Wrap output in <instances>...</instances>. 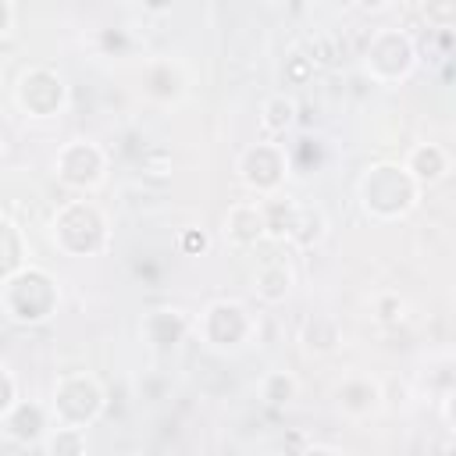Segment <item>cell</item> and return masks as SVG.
Instances as JSON below:
<instances>
[{
  "label": "cell",
  "mask_w": 456,
  "mask_h": 456,
  "mask_svg": "<svg viewBox=\"0 0 456 456\" xmlns=\"http://www.w3.org/2000/svg\"><path fill=\"white\" fill-rule=\"evenodd\" d=\"M0 4H4V25H0V32L11 36L14 32V0H0Z\"/></svg>",
  "instance_id": "83f0119b"
},
{
  "label": "cell",
  "mask_w": 456,
  "mask_h": 456,
  "mask_svg": "<svg viewBox=\"0 0 456 456\" xmlns=\"http://www.w3.org/2000/svg\"><path fill=\"white\" fill-rule=\"evenodd\" d=\"M53 171L68 189L78 192H93L103 175H107V153L93 142V139H71L57 150L53 157Z\"/></svg>",
  "instance_id": "9c48e42d"
},
{
  "label": "cell",
  "mask_w": 456,
  "mask_h": 456,
  "mask_svg": "<svg viewBox=\"0 0 456 456\" xmlns=\"http://www.w3.org/2000/svg\"><path fill=\"white\" fill-rule=\"evenodd\" d=\"M224 239L239 249L256 246L260 239H267V210L264 200H239L224 210Z\"/></svg>",
  "instance_id": "8fae6325"
},
{
  "label": "cell",
  "mask_w": 456,
  "mask_h": 456,
  "mask_svg": "<svg viewBox=\"0 0 456 456\" xmlns=\"http://www.w3.org/2000/svg\"><path fill=\"white\" fill-rule=\"evenodd\" d=\"M146 93L160 103H175L185 96V71L178 61H153L146 68Z\"/></svg>",
  "instance_id": "2e32d148"
},
{
  "label": "cell",
  "mask_w": 456,
  "mask_h": 456,
  "mask_svg": "<svg viewBox=\"0 0 456 456\" xmlns=\"http://www.w3.org/2000/svg\"><path fill=\"white\" fill-rule=\"evenodd\" d=\"M328 235V217H324V210L321 207H296V224H292V242L296 246H303V249H310V246H317L321 239Z\"/></svg>",
  "instance_id": "ffe728a7"
},
{
  "label": "cell",
  "mask_w": 456,
  "mask_h": 456,
  "mask_svg": "<svg viewBox=\"0 0 456 456\" xmlns=\"http://www.w3.org/2000/svg\"><path fill=\"white\" fill-rule=\"evenodd\" d=\"M417 68V46L406 32L399 28H378L363 50V71L381 82V86H392V82H406Z\"/></svg>",
  "instance_id": "8992f818"
},
{
  "label": "cell",
  "mask_w": 456,
  "mask_h": 456,
  "mask_svg": "<svg viewBox=\"0 0 456 456\" xmlns=\"http://www.w3.org/2000/svg\"><path fill=\"white\" fill-rule=\"evenodd\" d=\"M296 114H299V103L289 93H271L260 103V132L264 135H285L296 125Z\"/></svg>",
  "instance_id": "ac0fdd59"
},
{
  "label": "cell",
  "mask_w": 456,
  "mask_h": 456,
  "mask_svg": "<svg viewBox=\"0 0 456 456\" xmlns=\"http://www.w3.org/2000/svg\"><path fill=\"white\" fill-rule=\"evenodd\" d=\"M53 242L61 253L68 256H96L107 249L110 232H107V217L93 200H68L57 214H53Z\"/></svg>",
  "instance_id": "3957f363"
},
{
  "label": "cell",
  "mask_w": 456,
  "mask_h": 456,
  "mask_svg": "<svg viewBox=\"0 0 456 456\" xmlns=\"http://www.w3.org/2000/svg\"><path fill=\"white\" fill-rule=\"evenodd\" d=\"M171 4H175V0H142V7H146V11H153V14L171 11Z\"/></svg>",
  "instance_id": "f546056e"
},
{
  "label": "cell",
  "mask_w": 456,
  "mask_h": 456,
  "mask_svg": "<svg viewBox=\"0 0 456 456\" xmlns=\"http://www.w3.org/2000/svg\"><path fill=\"white\" fill-rule=\"evenodd\" d=\"M0 303H4V317L7 321H14V324H43V321L53 317V310L61 303V289L43 267L25 264L21 271L4 274Z\"/></svg>",
  "instance_id": "7a4b0ae2"
},
{
  "label": "cell",
  "mask_w": 456,
  "mask_h": 456,
  "mask_svg": "<svg viewBox=\"0 0 456 456\" xmlns=\"http://www.w3.org/2000/svg\"><path fill=\"white\" fill-rule=\"evenodd\" d=\"M53 417H50V403H32L21 399L18 406H11L7 413H0V435L21 449H39L43 438L50 435Z\"/></svg>",
  "instance_id": "30bf717a"
},
{
  "label": "cell",
  "mask_w": 456,
  "mask_h": 456,
  "mask_svg": "<svg viewBox=\"0 0 456 456\" xmlns=\"http://www.w3.org/2000/svg\"><path fill=\"white\" fill-rule=\"evenodd\" d=\"M207 246H210V242H207V235H203V232H200V235H196V232H189V235H185V249H200V253H203Z\"/></svg>",
  "instance_id": "f1b7e54d"
},
{
  "label": "cell",
  "mask_w": 456,
  "mask_h": 456,
  "mask_svg": "<svg viewBox=\"0 0 456 456\" xmlns=\"http://www.w3.org/2000/svg\"><path fill=\"white\" fill-rule=\"evenodd\" d=\"M353 7H360V11H367V14H381V11H388L395 0H349Z\"/></svg>",
  "instance_id": "4316f807"
},
{
  "label": "cell",
  "mask_w": 456,
  "mask_h": 456,
  "mask_svg": "<svg viewBox=\"0 0 456 456\" xmlns=\"http://www.w3.org/2000/svg\"><path fill=\"white\" fill-rule=\"evenodd\" d=\"M292 285H296V274H292V267L285 264V260H264L260 267H256V274H253V292H256V299L260 303H285L289 299V292H292Z\"/></svg>",
  "instance_id": "9a60e30c"
},
{
  "label": "cell",
  "mask_w": 456,
  "mask_h": 456,
  "mask_svg": "<svg viewBox=\"0 0 456 456\" xmlns=\"http://www.w3.org/2000/svg\"><path fill=\"white\" fill-rule=\"evenodd\" d=\"M18 403H21V392H18L14 370H11V363H4V367H0V413H7V410L18 406Z\"/></svg>",
  "instance_id": "d4e9b609"
},
{
  "label": "cell",
  "mask_w": 456,
  "mask_h": 456,
  "mask_svg": "<svg viewBox=\"0 0 456 456\" xmlns=\"http://www.w3.org/2000/svg\"><path fill=\"white\" fill-rule=\"evenodd\" d=\"M14 100L28 118H57L68 103V86L53 68H25L18 86H14Z\"/></svg>",
  "instance_id": "ba28073f"
},
{
  "label": "cell",
  "mask_w": 456,
  "mask_h": 456,
  "mask_svg": "<svg viewBox=\"0 0 456 456\" xmlns=\"http://www.w3.org/2000/svg\"><path fill=\"white\" fill-rule=\"evenodd\" d=\"M189 331H196V321L178 306H160V310H150L142 317V335L157 353L178 349Z\"/></svg>",
  "instance_id": "7c38bea8"
},
{
  "label": "cell",
  "mask_w": 456,
  "mask_h": 456,
  "mask_svg": "<svg viewBox=\"0 0 456 456\" xmlns=\"http://www.w3.org/2000/svg\"><path fill=\"white\" fill-rule=\"evenodd\" d=\"M335 406H338V413H346V417H353V420H363V417L378 413V410L385 406L381 381L363 378V374L346 378V381L338 385V392H335Z\"/></svg>",
  "instance_id": "4fadbf2b"
},
{
  "label": "cell",
  "mask_w": 456,
  "mask_h": 456,
  "mask_svg": "<svg viewBox=\"0 0 456 456\" xmlns=\"http://www.w3.org/2000/svg\"><path fill=\"white\" fill-rule=\"evenodd\" d=\"M86 449H89V438L82 428H57V424L50 428V435L39 445L43 456H82Z\"/></svg>",
  "instance_id": "44dd1931"
},
{
  "label": "cell",
  "mask_w": 456,
  "mask_h": 456,
  "mask_svg": "<svg viewBox=\"0 0 456 456\" xmlns=\"http://www.w3.org/2000/svg\"><path fill=\"white\" fill-rule=\"evenodd\" d=\"M235 171H239V182L249 192H256V196H278V189L289 178V153H285L281 142L260 139V142H249L239 153Z\"/></svg>",
  "instance_id": "52a82bcc"
},
{
  "label": "cell",
  "mask_w": 456,
  "mask_h": 456,
  "mask_svg": "<svg viewBox=\"0 0 456 456\" xmlns=\"http://www.w3.org/2000/svg\"><path fill=\"white\" fill-rule=\"evenodd\" d=\"M445 417H449V424H452V431H456V385H452V392H449V399H445Z\"/></svg>",
  "instance_id": "4dcf8cb0"
},
{
  "label": "cell",
  "mask_w": 456,
  "mask_h": 456,
  "mask_svg": "<svg viewBox=\"0 0 456 456\" xmlns=\"http://www.w3.org/2000/svg\"><path fill=\"white\" fill-rule=\"evenodd\" d=\"M420 182L410 175L406 164H392V160H381V164H370L356 185L360 192V207L367 210V217L374 221H395V217H406L417 200H420Z\"/></svg>",
  "instance_id": "6da1fadb"
},
{
  "label": "cell",
  "mask_w": 456,
  "mask_h": 456,
  "mask_svg": "<svg viewBox=\"0 0 456 456\" xmlns=\"http://www.w3.org/2000/svg\"><path fill=\"white\" fill-rule=\"evenodd\" d=\"M107 406V395H103V385L86 374V370H71V374H61L53 381V395H50V417L57 428H89L100 420Z\"/></svg>",
  "instance_id": "277c9868"
},
{
  "label": "cell",
  "mask_w": 456,
  "mask_h": 456,
  "mask_svg": "<svg viewBox=\"0 0 456 456\" xmlns=\"http://www.w3.org/2000/svg\"><path fill=\"white\" fill-rule=\"evenodd\" d=\"M256 395H260V403H264V406L281 410V406L296 403V395H299V381H296V374H292V370L274 367V370H267V374L256 381Z\"/></svg>",
  "instance_id": "d6986e66"
},
{
  "label": "cell",
  "mask_w": 456,
  "mask_h": 456,
  "mask_svg": "<svg viewBox=\"0 0 456 456\" xmlns=\"http://www.w3.org/2000/svg\"><path fill=\"white\" fill-rule=\"evenodd\" d=\"M142 175H167L171 171V153L167 150H150L142 160H139Z\"/></svg>",
  "instance_id": "484cf974"
},
{
  "label": "cell",
  "mask_w": 456,
  "mask_h": 456,
  "mask_svg": "<svg viewBox=\"0 0 456 456\" xmlns=\"http://www.w3.org/2000/svg\"><path fill=\"white\" fill-rule=\"evenodd\" d=\"M403 310H406V303H403L395 292L374 296V317H378L381 324H399V321H403Z\"/></svg>",
  "instance_id": "cb8c5ba5"
},
{
  "label": "cell",
  "mask_w": 456,
  "mask_h": 456,
  "mask_svg": "<svg viewBox=\"0 0 456 456\" xmlns=\"http://www.w3.org/2000/svg\"><path fill=\"white\" fill-rule=\"evenodd\" d=\"M420 14L438 32H456V0H424Z\"/></svg>",
  "instance_id": "603a6c76"
},
{
  "label": "cell",
  "mask_w": 456,
  "mask_h": 456,
  "mask_svg": "<svg viewBox=\"0 0 456 456\" xmlns=\"http://www.w3.org/2000/svg\"><path fill=\"white\" fill-rule=\"evenodd\" d=\"M299 342H303V349H306L310 356H331V353L338 349V342H342V328H338L335 317H328V314H314V317L303 321V328H299Z\"/></svg>",
  "instance_id": "e0dca14e"
},
{
  "label": "cell",
  "mask_w": 456,
  "mask_h": 456,
  "mask_svg": "<svg viewBox=\"0 0 456 456\" xmlns=\"http://www.w3.org/2000/svg\"><path fill=\"white\" fill-rule=\"evenodd\" d=\"M196 335L214 353H239L256 338V317L239 299H214L196 317Z\"/></svg>",
  "instance_id": "5b68a950"
},
{
  "label": "cell",
  "mask_w": 456,
  "mask_h": 456,
  "mask_svg": "<svg viewBox=\"0 0 456 456\" xmlns=\"http://www.w3.org/2000/svg\"><path fill=\"white\" fill-rule=\"evenodd\" d=\"M4 274H14L25 267V249H21V235H18V224L11 217H4Z\"/></svg>",
  "instance_id": "7402d4cb"
},
{
  "label": "cell",
  "mask_w": 456,
  "mask_h": 456,
  "mask_svg": "<svg viewBox=\"0 0 456 456\" xmlns=\"http://www.w3.org/2000/svg\"><path fill=\"white\" fill-rule=\"evenodd\" d=\"M403 164L410 167V175L420 185H438L452 171V153L442 142H417V146H410V153H406Z\"/></svg>",
  "instance_id": "5bb4252c"
}]
</instances>
